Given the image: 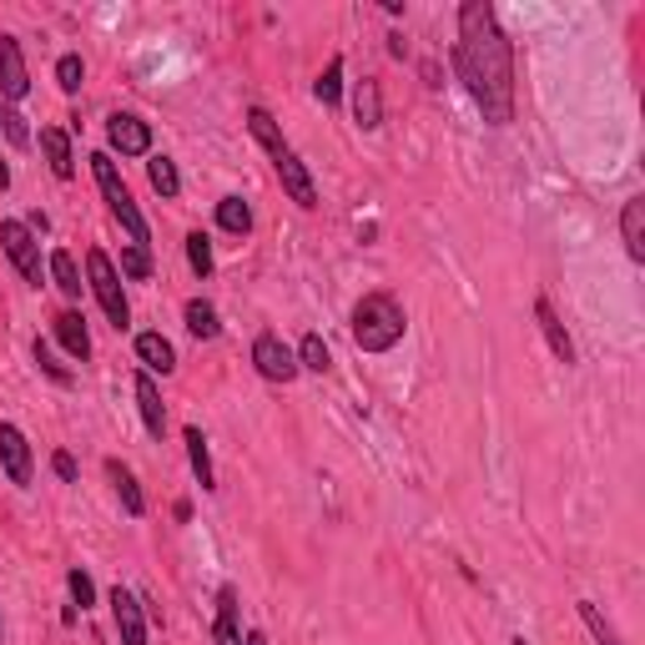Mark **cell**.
<instances>
[{
	"label": "cell",
	"instance_id": "34",
	"mask_svg": "<svg viewBox=\"0 0 645 645\" xmlns=\"http://www.w3.org/2000/svg\"><path fill=\"white\" fill-rule=\"evenodd\" d=\"M122 278L147 283V278H151V248H126L122 252Z\"/></svg>",
	"mask_w": 645,
	"mask_h": 645
},
{
	"label": "cell",
	"instance_id": "12",
	"mask_svg": "<svg viewBox=\"0 0 645 645\" xmlns=\"http://www.w3.org/2000/svg\"><path fill=\"white\" fill-rule=\"evenodd\" d=\"M41 151H46V167L56 182H71L76 177V151H71V137L61 126H41Z\"/></svg>",
	"mask_w": 645,
	"mask_h": 645
},
{
	"label": "cell",
	"instance_id": "5",
	"mask_svg": "<svg viewBox=\"0 0 645 645\" xmlns=\"http://www.w3.org/2000/svg\"><path fill=\"white\" fill-rule=\"evenodd\" d=\"M0 248H5V258L15 262V273L25 278V283L31 287H41V237L31 233V227L21 223V217H5V223H0Z\"/></svg>",
	"mask_w": 645,
	"mask_h": 645
},
{
	"label": "cell",
	"instance_id": "20",
	"mask_svg": "<svg viewBox=\"0 0 645 645\" xmlns=\"http://www.w3.org/2000/svg\"><path fill=\"white\" fill-rule=\"evenodd\" d=\"M621 237L631 262H645V197H625L621 207Z\"/></svg>",
	"mask_w": 645,
	"mask_h": 645
},
{
	"label": "cell",
	"instance_id": "7",
	"mask_svg": "<svg viewBox=\"0 0 645 645\" xmlns=\"http://www.w3.org/2000/svg\"><path fill=\"white\" fill-rule=\"evenodd\" d=\"M106 147H112V157H147L151 126L137 112H112L106 116Z\"/></svg>",
	"mask_w": 645,
	"mask_h": 645
},
{
	"label": "cell",
	"instance_id": "18",
	"mask_svg": "<svg viewBox=\"0 0 645 645\" xmlns=\"http://www.w3.org/2000/svg\"><path fill=\"white\" fill-rule=\"evenodd\" d=\"M106 479H112V489H116V499H122L126 514H132V520H142V514H147V495H142L137 474L126 469L122 460H106Z\"/></svg>",
	"mask_w": 645,
	"mask_h": 645
},
{
	"label": "cell",
	"instance_id": "13",
	"mask_svg": "<svg viewBox=\"0 0 645 645\" xmlns=\"http://www.w3.org/2000/svg\"><path fill=\"white\" fill-rule=\"evenodd\" d=\"M50 328H56V343H61L76 363H87V359H91V333H87V318H81L76 308H61Z\"/></svg>",
	"mask_w": 645,
	"mask_h": 645
},
{
	"label": "cell",
	"instance_id": "4",
	"mask_svg": "<svg viewBox=\"0 0 645 645\" xmlns=\"http://www.w3.org/2000/svg\"><path fill=\"white\" fill-rule=\"evenodd\" d=\"M87 287L97 293L101 313H106V322H112L116 333H122V328H132V303H126L122 273H116V262L106 258L101 248H91V252H87Z\"/></svg>",
	"mask_w": 645,
	"mask_h": 645
},
{
	"label": "cell",
	"instance_id": "14",
	"mask_svg": "<svg viewBox=\"0 0 645 645\" xmlns=\"http://www.w3.org/2000/svg\"><path fill=\"white\" fill-rule=\"evenodd\" d=\"M353 122H359V132H378V126H384V97H378V81H373V76L353 81Z\"/></svg>",
	"mask_w": 645,
	"mask_h": 645
},
{
	"label": "cell",
	"instance_id": "27",
	"mask_svg": "<svg viewBox=\"0 0 645 645\" xmlns=\"http://www.w3.org/2000/svg\"><path fill=\"white\" fill-rule=\"evenodd\" d=\"M313 97H318L322 106H338V101H343V56H333V61L322 66V76L313 81Z\"/></svg>",
	"mask_w": 645,
	"mask_h": 645
},
{
	"label": "cell",
	"instance_id": "40",
	"mask_svg": "<svg viewBox=\"0 0 645 645\" xmlns=\"http://www.w3.org/2000/svg\"><path fill=\"white\" fill-rule=\"evenodd\" d=\"M509 645H530V641H524V635H514V641H509Z\"/></svg>",
	"mask_w": 645,
	"mask_h": 645
},
{
	"label": "cell",
	"instance_id": "3",
	"mask_svg": "<svg viewBox=\"0 0 645 645\" xmlns=\"http://www.w3.org/2000/svg\"><path fill=\"white\" fill-rule=\"evenodd\" d=\"M91 177H97L101 197H106V212H112L116 223L126 227L132 248H151V227H147V217H142L137 197L126 192V182H122V172H116V157H112V151H91Z\"/></svg>",
	"mask_w": 645,
	"mask_h": 645
},
{
	"label": "cell",
	"instance_id": "37",
	"mask_svg": "<svg viewBox=\"0 0 645 645\" xmlns=\"http://www.w3.org/2000/svg\"><path fill=\"white\" fill-rule=\"evenodd\" d=\"M388 56H398V61H404V56H409V41H404V36H388Z\"/></svg>",
	"mask_w": 645,
	"mask_h": 645
},
{
	"label": "cell",
	"instance_id": "38",
	"mask_svg": "<svg viewBox=\"0 0 645 645\" xmlns=\"http://www.w3.org/2000/svg\"><path fill=\"white\" fill-rule=\"evenodd\" d=\"M5 186H11V161L0 157V192H5Z\"/></svg>",
	"mask_w": 645,
	"mask_h": 645
},
{
	"label": "cell",
	"instance_id": "8",
	"mask_svg": "<svg viewBox=\"0 0 645 645\" xmlns=\"http://www.w3.org/2000/svg\"><path fill=\"white\" fill-rule=\"evenodd\" d=\"M0 469H5V479H11L15 489H25V484H31V474H36L31 439H25L15 423H0Z\"/></svg>",
	"mask_w": 645,
	"mask_h": 645
},
{
	"label": "cell",
	"instance_id": "17",
	"mask_svg": "<svg viewBox=\"0 0 645 645\" xmlns=\"http://www.w3.org/2000/svg\"><path fill=\"white\" fill-rule=\"evenodd\" d=\"M237 590L223 585L217 590V621H212V645H242V621H237Z\"/></svg>",
	"mask_w": 645,
	"mask_h": 645
},
{
	"label": "cell",
	"instance_id": "41",
	"mask_svg": "<svg viewBox=\"0 0 645 645\" xmlns=\"http://www.w3.org/2000/svg\"><path fill=\"white\" fill-rule=\"evenodd\" d=\"M0 641H5V631H0Z\"/></svg>",
	"mask_w": 645,
	"mask_h": 645
},
{
	"label": "cell",
	"instance_id": "24",
	"mask_svg": "<svg viewBox=\"0 0 645 645\" xmlns=\"http://www.w3.org/2000/svg\"><path fill=\"white\" fill-rule=\"evenodd\" d=\"M50 283L61 287V293H66L71 303L81 298V287H87V283H81V268H76V258H71L66 248H56V252H50Z\"/></svg>",
	"mask_w": 645,
	"mask_h": 645
},
{
	"label": "cell",
	"instance_id": "10",
	"mask_svg": "<svg viewBox=\"0 0 645 645\" xmlns=\"http://www.w3.org/2000/svg\"><path fill=\"white\" fill-rule=\"evenodd\" d=\"M112 621H116L122 645H147V610H142V600L132 596L126 585L112 590Z\"/></svg>",
	"mask_w": 645,
	"mask_h": 645
},
{
	"label": "cell",
	"instance_id": "6",
	"mask_svg": "<svg viewBox=\"0 0 645 645\" xmlns=\"http://www.w3.org/2000/svg\"><path fill=\"white\" fill-rule=\"evenodd\" d=\"M252 369L268 378V384H293L298 378V348H287L278 333H258L252 338Z\"/></svg>",
	"mask_w": 645,
	"mask_h": 645
},
{
	"label": "cell",
	"instance_id": "22",
	"mask_svg": "<svg viewBox=\"0 0 645 645\" xmlns=\"http://www.w3.org/2000/svg\"><path fill=\"white\" fill-rule=\"evenodd\" d=\"M182 318H186V333L197 338V343H212V338L223 333V318H217V308L207 298H186Z\"/></svg>",
	"mask_w": 645,
	"mask_h": 645
},
{
	"label": "cell",
	"instance_id": "11",
	"mask_svg": "<svg viewBox=\"0 0 645 645\" xmlns=\"http://www.w3.org/2000/svg\"><path fill=\"white\" fill-rule=\"evenodd\" d=\"M0 91H5L11 106L25 101V91H31V71H25V56L15 36H0Z\"/></svg>",
	"mask_w": 645,
	"mask_h": 645
},
{
	"label": "cell",
	"instance_id": "32",
	"mask_svg": "<svg viewBox=\"0 0 645 645\" xmlns=\"http://www.w3.org/2000/svg\"><path fill=\"white\" fill-rule=\"evenodd\" d=\"M66 590H71V606H81V610H91L97 606V585H91V575L76 565V570H66Z\"/></svg>",
	"mask_w": 645,
	"mask_h": 645
},
{
	"label": "cell",
	"instance_id": "36",
	"mask_svg": "<svg viewBox=\"0 0 645 645\" xmlns=\"http://www.w3.org/2000/svg\"><path fill=\"white\" fill-rule=\"evenodd\" d=\"M50 469H56V479H61V484H76V460L66 454V449H56V454H50Z\"/></svg>",
	"mask_w": 645,
	"mask_h": 645
},
{
	"label": "cell",
	"instance_id": "15",
	"mask_svg": "<svg viewBox=\"0 0 645 645\" xmlns=\"http://www.w3.org/2000/svg\"><path fill=\"white\" fill-rule=\"evenodd\" d=\"M137 363L142 373H151V378H167V373H177V348L167 343L161 333H137Z\"/></svg>",
	"mask_w": 645,
	"mask_h": 645
},
{
	"label": "cell",
	"instance_id": "16",
	"mask_svg": "<svg viewBox=\"0 0 645 645\" xmlns=\"http://www.w3.org/2000/svg\"><path fill=\"white\" fill-rule=\"evenodd\" d=\"M137 409H142V423H147L151 439L167 434V404H161V388L151 373H137Z\"/></svg>",
	"mask_w": 645,
	"mask_h": 645
},
{
	"label": "cell",
	"instance_id": "1",
	"mask_svg": "<svg viewBox=\"0 0 645 645\" xmlns=\"http://www.w3.org/2000/svg\"><path fill=\"white\" fill-rule=\"evenodd\" d=\"M454 71L464 91L484 112L489 126L514 122V50L499 25L489 0H464L460 5V41H454Z\"/></svg>",
	"mask_w": 645,
	"mask_h": 645
},
{
	"label": "cell",
	"instance_id": "23",
	"mask_svg": "<svg viewBox=\"0 0 645 645\" xmlns=\"http://www.w3.org/2000/svg\"><path fill=\"white\" fill-rule=\"evenodd\" d=\"M147 177H151V192H157L161 202H172V197H182V177H177V161L172 157H151L147 161Z\"/></svg>",
	"mask_w": 645,
	"mask_h": 645
},
{
	"label": "cell",
	"instance_id": "21",
	"mask_svg": "<svg viewBox=\"0 0 645 645\" xmlns=\"http://www.w3.org/2000/svg\"><path fill=\"white\" fill-rule=\"evenodd\" d=\"M182 444H186V464L197 474L202 489H217V474H212V454H207V434H202L197 423H186L182 429Z\"/></svg>",
	"mask_w": 645,
	"mask_h": 645
},
{
	"label": "cell",
	"instance_id": "25",
	"mask_svg": "<svg viewBox=\"0 0 645 645\" xmlns=\"http://www.w3.org/2000/svg\"><path fill=\"white\" fill-rule=\"evenodd\" d=\"M248 132H252V137H258L268 151H273V157L287 147V142H283V126H278V116L268 112V106H248Z\"/></svg>",
	"mask_w": 645,
	"mask_h": 645
},
{
	"label": "cell",
	"instance_id": "28",
	"mask_svg": "<svg viewBox=\"0 0 645 645\" xmlns=\"http://www.w3.org/2000/svg\"><path fill=\"white\" fill-rule=\"evenodd\" d=\"M298 369H308V373H328V369H333V353H328L322 333H303V343H298Z\"/></svg>",
	"mask_w": 645,
	"mask_h": 645
},
{
	"label": "cell",
	"instance_id": "31",
	"mask_svg": "<svg viewBox=\"0 0 645 645\" xmlns=\"http://www.w3.org/2000/svg\"><path fill=\"white\" fill-rule=\"evenodd\" d=\"M186 262L197 278H212V237L207 233H186Z\"/></svg>",
	"mask_w": 645,
	"mask_h": 645
},
{
	"label": "cell",
	"instance_id": "19",
	"mask_svg": "<svg viewBox=\"0 0 645 645\" xmlns=\"http://www.w3.org/2000/svg\"><path fill=\"white\" fill-rule=\"evenodd\" d=\"M534 322H540V333H545L550 353H555L559 363H575V343H570V333H565V322L555 318V308H550L545 298H534Z\"/></svg>",
	"mask_w": 645,
	"mask_h": 645
},
{
	"label": "cell",
	"instance_id": "35",
	"mask_svg": "<svg viewBox=\"0 0 645 645\" xmlns=\"http://www.w3.org/2000/svg\"><path fill=\"white\" fill-rule=\"evenodd\" d=\"M31 353H36V363H41V373H46V378H56V384H71V369H66V363H56V353H50L46 338H36V348H31Z\"/></svg>",
	"mask_w": 645,
	"mask_h": 645
},
{
	"label": "cell",
	"instance_id": "29",
	"mask_svg": "<svg viewBox=\"0 0 645 645\" xmlns=\"http://www.w3.org/2000/svg\"><path fill=\"white\" fill-rule=\"evenodd\" d=\"M580 621H585V631L596 635V645H621V635H615V625L600 615V606H590V600H580Z\"/></svg>",
	"mask_w": 645,
	"mask_h": 645
},
{
	"label": "cell",
	"instance_id": "9",
	"mask_svg": "<svg viewBox=\"0 0 645 645\" xmlns=\"http://www.w3.org/2000/svg\"><path fill=\"white\" fill-rule=\"evenodd\" d=\"M273 167H278V182H283V192H287L293 202H298L303 212H313V207H318V186H313L308 167L298 161V151H293V147H283V151L273 157Z\"/></svg>",
	"mask_w": 645,
	"mask_h": 645
},
{
	"label": "cell",
	"instance_id": "33",
	"mask_svg": "<svg viewBox=\"0 0 645 645\" xmlns=\"http://www.w3.org/2000/svg\"><path fill=\"white\" fill-rule=\"evenodd\" d=\"M0 132H5V142H11L15 151L31 147V126H25V116L15 112V106H5V112H0Z\"/></svg>",
	"mask_w": 645,
	"mask_h": 645
},
{
	"label": "cell",
	"instance_id": "30",
	"mask_svg": "<svg viewBox=\"0 0 645 645\" xmlns=\"http://www.w3.org/2000/svg\"><path fill=\"white\" fill-rule=\"evenodd\" d=\"M56 87H61L66 97H76V91L87 87V61H81V56H61V61H56Z\"/></svg>",
	"mask_w": 645,
	"mask_h": 645
},
{
	"label": "cell",
	"instance_id": "39",
	"mask_svg": "<svg viewBox=\"0 0 645 645\" xmlns=\"http://www.w3.org/2000/svg\"><path fill=\"white\" fill-rule=\"evenodd\" d=\"M242 645H268V635H262V631H248V635H242Z\"/></svg>",
	"mask_w": 645,
	"mask_h": 645
},
{
	"label": "cell",
	"instance_id": "26",
	"mask_svg": "<svg viewBox=\"0 0 645 645\" xmlns=\"http://www.w3.org/2000/svg\"><path fill=\"white\" fill-rule=\"evenodd\" d=\"M217 227L233 237H248L252 233V207L242 197H223L217 202Z\"/></svg>",
	"mask_w": 645,
	"mask_h": 645
},
{
	"label": "cell",
	"instance_id": "2",
	"mask_svg": "<svg viewBox=\"0 0 645 645\" xmlns=\"http://www.w3.org/2000/svg\"><path fill=\"white\" fill-rule=\"evenodd\" d=\"M404 328H409V318H404L394 293H363L353 303V318H348V333L363 353H388L404 338Z\"/></svg>",
	"mask_w": 645,
	"mask_h": 645
}]
</instances>
